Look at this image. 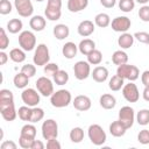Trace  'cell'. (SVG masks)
<instances>
[{"label":"cell","instance_id":"1","mask_svg":"<svg viewBox=\"0 0 149 149\" xmlns=\"http://www.w3.org/2000/svg\"><path fill=\"white\" fill-rule=\"evenodd\" d=\"M71 101H72V95H71L70 91L65 90V88H61V90L54 92L50 97V102L56 108L66 107L70 105Z\"/></svg>","mask_w":149,"mask_h":149},{"label":"cell","instance_id":"2","mask_svg":"<svg viewBox=\"0 0 149 149\" xmlns=\"http://www.w3.org/2000/svg\"><path fill=\"white\" fill-rule=\"evenodd\" d=\"M87 135H88L90 141L94 146H102L106 142V140H107V135H106L105 130L98 123H93V125H91L88 127Z\"/></svg>","mask_w":149,"mask_h":149},{"label":"cell","instance_id":"3","mask_svg":"<svg viewBox=\"0 0 149 149\" xmlns=\"http://www.w3.org/2000/svg\"><path fill=\"white\" fill-rule=\"evenodd\" d=\"M116 74L123 79H128L129 81H135L140 77V70L137 66L132 64H122L116 69Z\"/></svg>","mask_w":149,"mask_h":149},{"label":"cell","instance_id":"4","mask_svg":"<svg viewBox=\"0 0 149 149\" xmlns=\"http://www.w3.org/2000/svg\"><path fill=\"white\" fill-rule=\"evenodd\" d=\"M50 61V54H49V49L47 47V44L44 43H40L34 52L33 56V62L35 65L37 66H44L45 64H48Z\"/></svg>","mask_w":149,"mask_h":149},{"label":"cell","instance_id":"5","mask_svg":"<svg viewBox=\"0 0 149 149\" xmlns=\"http://www.w3.org/2000/svg\"><path fill=\"white\" fill-rule=\"evenodd\" d=\"M19 45L24 51H31L36 47V36L30 30H23L19 35Z\"/></svg>","mask_w":149,"mask_h":149},{"label":"cell","instance_id":"6","mask_svg":"<svg viewBox=\"0 0 149 149\" xmlns=\"http://www.w3.org/2000/svg\"><path fill=\"white\" fill-rule=\"evenodd\" d=\"M41 130L44 140L57 139L58 136V125L54 119H47L45 121H43Z\"/></svg>","mask_w":149,"mask_h":149},{"label":"cell","instance_id":"7","mask_svg":"<svg viewBox=\"0 0 149 149\" xmlns=\"http://www.w3.org/2000/svg\"><path fill=\"white\" fill-rule=\"evenodd\" d=\"M21 99L23 101L24 105L29 106V107H35L38 105L40 102V92L35 88L31 87H26L23 88L22 93H21Z\"/></svg>","mask_w":149,"mask_h":149},{"label":"cell","instance_id":"8","mask_svg":"<svg viewBox=\"0 0 149 149\" xmlns=\"http://www.w3.org/2000/svg\"><path fill=\"white\" fill-rule=\"evenodd\" d=\"M36 88L40 92V94L43 95V97H51V94L55 92L54 91V83H52V80L49 79L45 76L40 77L36 80Z\"/></svg>","mask_w":149,"mask_h":149},{"label":"cell","instance_id":"9","mask_svg":"<svg viewBox=\"0 0 149 149\" xmlns=\"http://www.w3.org/2000/svg\"><path fill=\"white\" fill-rule=\"evenodd\" d=\"M91 64L87 61H78L73 65V73L78 80H84L91 76Z\"/></svg>","mask_w":149,"mask_h":149},{"label":"cell","instance_id":"10","mask_svg":"<svg viewBox=\"0 0 149 149\" xmlns=\"http://www.w3.org/2000/svg\"><path fill=\"white\" fill-rule=\"evenodd\" d=\"M14 7L17 14L22 17H29L34 13V6L31 0H14Z\"/></svg>","mask_w":149,"mask_h":149},{"label":"cell","instance_id":"11","mask_svg":"<svg viewBox=\"0 0 149 149\" xmlns=\"http://www.w3.org/2000/svg\"><path fill=\"white\" fill-rule=\"evenodd\" d=\"M122 95L128 102H137V100L140 99V92L136 84H134L133 81L125 84L122 87Z\"/></svg>","mask_w":149,"mask_h":149},{"label":"cell","instance_id":"12","mask_svg":"<svg viewBox=\"0 0 149 149\" xmlns=\"http://www.w3.org/2000/svg\"><path fill=\"white\" fill-rule=\"evenodd\" d=\"M119 120L129 129L135 121V113L130 106H123L119 111Z\"/></svg>","mask_w":149,"mask_h":149},{"label":"cell","instance_id":"13","mask_svg":"<svg viewBox=\"0 0 149 149\" xmlns=\"http://www.w3.org/2000/svg\"><path fill=\"white\" fill-rule=\"evenodd\" d=\"M132 26V21L127 16H116L112 20L111 27L116 33H126Z\"/></svg>","mask_w":149,"mask_h":149},{"label":"cell","instance_id":"14","mask_svg":"<svg viewBox=\"0 0 149 149\" xmlns=\"http://www.w3.org/2000/svg\"><path fill=\"white\" fill-rule=\"evenodd\" d=\"M0 113L6 121H14L17 116V111L15 109L14 101L0 104Z\"/></svg>","mask_w":149,"mask_h":149},{"label":"cell","instance_id":"15","mask_svg":"<svg viewBox=\"0 0 149 149\" xmlns=\"http://www.w3.org/2000/svg\"><path fill=\"white\" fill-rule=\"evenodd\" d=\"M72 105H73V107H74L77 111H79V112H85V111H88V109L91 108L92 101H91V99H90L87 95L80 94V95H77V97L73 99Z\"/></svg>","mask_w":149,"mask_h":149},{"label":"cell","instance_id":"16","mask_svg":"<svg viewBox=\"0 0 149 149\" xmlns=\"http://www.w3.org/2000/svg\"><path fill=\"white\" fill-rule=\"evenodd\" d=\"M94 23L92 22V21H90V20H84V21H81L79 24H78V27H77V31H78V34L80 35V36H83V37H88L90 35H92L93 33H94Z\"/></svg>","mask_w":149,"mask_h":149},{"label":"cell","instance_id":"17","mask_svg":"<svg viewBox=\"0 0 149 149\" xmlns=\"http://www.w3.org/2000/svg\"><path fill=\"white\" fill-rule=\"evenodd\" d=\"M108 74L109 73H108L107 68L101 66V65L95 66L93 69V71L91 72V76H92L93 80L97 81V83H104V81H106L107 78H108Z\"/></svg>","mask_w":149,"mask_h":149},{"label":"cell","instance_id":"18","mask_svg":"<svg viewBox=\"0 0 149 149\" xmlns=\"http://www.w3.org/2000/svg\"><path fill=\"white\" fill-rule=\"evenodd\" d=\"M126 132H127V127L120 120L113 121L109 125V133L114 137H121V136H123L126 134Z\"/></svg>","mask_w":149,"mask_h":149},{"label":"cell","instance_id":"19","mask_svg":"<svg viewBox=\"0 0 149 149\" xmlns=\"http://www.w3.org/2000/svg\"><path fill=\"white\" fill-rule=\"evenodd\" d=\"M47 26V21L42 15H34L29 20V27L34 31H42Z\"/></svg>","mask_w":149,"mask_h":149},{"label":"cell","instance_id":"20","mask_svg":"<svg viewBox=\"0 0 149 149\" xmlns=\"http://www.w3.org/2000/svg\"><path fill=\"white\" fill-rule=\"evenodd\" d=\"M94 49H95V42L91 38H84L78 44V50L80 51V54H83L85 56H87Z\"/></svg>","mask_w":149,"mask_h":149},{"label":"cell","instance_id":"21","mask_svg":"<svg viewBox=\"0 0 149 149\" xmlns=\"http://www.w3.org/2000/svg\"><path fill=\"white\" fill-rule=\"evenodd\" d=\"M99 104L104 109H113L116 105V99L113 94L109 93H105L100 97L99 99Z\"/></svg>","mask_w":149,"mask_h":149},{"label":"cell","instance_id":"22","mask_svg":"<svg viewBox=\"0 0 149 149\" xmlns=\"http://www.w3.org/2000/svg\"><path fill=\"white\" fill-rule=\"evenodd\" d=\"M52 33H54V36H55L57 40L62 41V40H65L66 37H69V35H70V29H69V27H68L66 24H64V23H58V24H56V26L54 27Z\"/></svg>","mask_w":149,"mask_h":149},{"label":"cell","instance_id":"23","mask_svg":"<svg viewBox=\"0 0 149 149\" xmlns=\"http://www.w3.org/2000/svg\"><path fill=\"white\" fill-rule=\"evenodd\" d=\"M134 35L129 34V33H121V35L118 38V44L121 49H129L130 47H133L134 44Z\"/></svg>","mask_w":149,"mask_h":149},{"label":"cell","instance_id":"24","mask_svg":"<svg viewBox=\"0 0 149 149\" xmlns=\"http://www.w3.org/2000/svg\"><path fill=\"white\" fill-rule=\"evenodd\" d=\"M88 6V0H68V9L71 13H78Z\"/></svg>","mask_w":149,"mask_h":149},{"label":"cell","instance_id":"25","mask_svg":"<svg viewBox=\"0 0 149 149\" xmlns=\"http://www.w3.org/2000/svg\"><path fill=\"white\" fill-rule=\"evenodd\" d=\"M77 52H78V45H76L73 42H66L62 48V54L68 59L74 58Z\"/></svg>","mask_w":149,"mask_h":149},{"label":"cell","instance_id":"26","mask_svg":"<svg viewBox=\"0 0 149 149\" xmlns=\"http://www.w3.org/2000/svg\"><path fill=\"white\" fill-rule=\"evenodd\" d=\"M13 84L16 88H26L29 84V77L23 72H19L13 78Z\"/></svg>","mask_w":149,"mask_h":149},{"label":"cell","instance_id":"27","mask_svg":"<svg viewBox=\"0 0 149 149\" xmlns=\"http://www.w3.org/2000/svg\"><path fill=\"white\" fill-rule=\"evenodd\" d=\"M26 51L21 48H14L9 51V58L14 63H23L26 61Z\"/></svg>","mask_w":149,"mask_h":149},{"label":"cell","instance_id":"28","mask_svg":"<svg viewBox=\"0 0 149 149\" xmlns=\"http://www.w3.org/2000/svg\"><path fill=\"white\" fill-rule=\"evenodd\" d=\"M112 62L113 64L115 65H122V64H126L128 62V55L127 52H125L123 50H116L113 52L112 55Z\"/></svg>","mask_w":149,"mask_h":149},{"label":"cell","instance_id":"29","mask_svg":"<svg viewBox=\"0 0 149 149\" xmlns=\"http://www.w3.org/2000/svg\"><path fill=\"white\" fill-rule=\"evenodd\" d=\"M123 85H125V79L121 78V77L118 76V74L112 76V78H111L109 81H108V87H109V90H112V91H114V92L120 91V90L123 87Z\"/></svg>","mask_w":149,"mask_h":149},{"label":"cell","instance_id":"30","mask_svg":"<svg viewBox=\"0 0 149 149\" xmlns=\"http://www.w3.org/2000/svg\"><path fill=\"white\" fill-rule=\"evenodd\" d=\"M7 30L10 33V34H17L22 30L23 28V23L20 19H12L7 22V26H6Z\"/></svg>","mask_w":149,"mask_h":149},{"label":"cell","instance_id":"31","mask_svg":"<svg viewBox=\"0 0 149 149\" xmlns=\"http://www.w3.org/2000/svg\"><path fill=\"white\" fill-rule=\"evenodd\" d=\"M44 15H45V17H47L48 20H50V21H57V20H59L61 16H62V9L47 6L45 9H44Z\"/></svg>","mask_w":149,"mask_h":149},{"label":"cell","instance_id":"32","mask_svg":"<svg viewBox=\"0 0 149 149\" xmlns=\"http://www.w3.org/2000/svg\"><path fill=\"white\" fill-rule=\"evenodd\" d=\"M52 79H54V83L56 85H65L68 81H69V73L65 71V70H58L54 76H52Z\"/></svg>","mask_w":149,"mask_h":149},{"label":"cell","instance_id":"33","mask_svg":"<svg viewBox=\"0 0 149 149\" xmlns=\"http://www.w3.org/2000/svg\"><path fill=\"white\" fill-rule=\"evenodd\" d=\"M94 24H97L100 28H106L111 24V17L106 13H99L94 17Z\"/></svg>","mask_w":149,"mask_h":149},{"label":"cell","instance_id":"34","mask_svg":"<svg viewBox=\"0 0 149 149\" xmlns=\"http://www.w3.org/2000/svg\"><path fill=\"white\" fill-rule=\"evenodd\" d=\"M69 136H70L71 142H73V143H80L84 140V130L80 127H74V128H72L70 130Z\"/></svg>","mask_w":149,"mask_h":149},{"label":"cell","instance_id":"35","mask_svg":"<svg viewBox=\"0 0 149 149\" xmlns=\"http://www.w3.org/2000/svg\"><path fill=\"white\" fill-rule=\"evenodd\" d=\"M135 119H136V122L140 126H147V125H149V109L148 108L140 109L137 112Z\"/></svg>","mask_w":149,"mask_h":149},{"label":"cell","instance_id":"36","mask_svg":"<svg viewBox=\"0 0 149 149\" xmlns=\"http://www.w3.org/2000/svg\"><path fill=\"white\" fill-rule=\"evenodd\" d=\"M102 61V54L100 50H97L94 49L92 52H90L87 55V62L91 64V65H99Z\"/></svg>","mask_w":149,"mask_h":149},{"label":"cell","instance_id":"37","mask_svg":"<svg viewBox=\"0 0 149 149\" xmlns=\"http://www.w3.org/2000/svg\"><path fill=\"white\" fill-rule=\"evenodd\" d=\"M20 135L27 136V137H30V139H35V137H36V127H35L31 122H29V123L24 125V126L21 128Z\"/></svg>","mask_w":149,"mask_h":149},{"label":"cell","instance_id":"38","mask_svg":"<svg viewBox=\"0 0 149 149\" xmlns=\"http://www.w3.org/2000/svg\"><path fill=\"white\" fill-rule=\"evenodd\" d=\"M43 118H44V111L41 107H37V106L31 107V116H30L29 122L36 123V122L41 121Z\"/></svg>","mask_w":149,"mask_h":149},{"label":"cell","instance_id":"39","mask_svg":"<svg viewBox=\"0 0 149 149\" xmlns=\"http://www.w3.org/2000/svg\"><path fill=\"white\" fill-rule=\"evenodd\" d=\"M17 116L22 121H28L29 122L30 116H31V107H29L27 105L19 107V109H17Z\"/></svg>","mask_w":149,"mask_h":149},{"label":"cell","instance_id":"40","mask_svg":"<svg viewBox=\"0 0 149 149\" xmlns=\"http://www.w3.org/2000/svg\"><path fill=\"white\" fill-rule=\"evenodd\" d=\"M135 7V0H119V8L125 13H129Z\"/></svg>","mask_w":149,"mask_h":149},{"label":"cell","instance_id":"41","mask_svg":"<svg viewBox=\"0 0 149 149\" xmlns=\"http://www.w3.org/2000/svg\"><path fill=\"white\" fill-rule=\"evenodd\" d=\"M12 101H14L13 92L7 90V88L0 90V104H2V102H12Z\"/></svg>","mask_w":149,"mask_h":149},{"label":"cell","instance_id":"42","mask_svg":"<svg viewBox=\"0 0 149 149\" xmlns=\"http://www.w3.org/2000/svg\"><path fill=\"white\" fill-rule=\"evenodd\" d=\"M9 45V37L6 34V30L3 28L0 29V49L6 50Z\"/></svg>","mask_w":149,"mask_h":149},{"label":"cell","instance_id":"43","mask_svg":"<svg viewBox=\"0 0 149 149\" xmlns=\"http://www.w3.org/2000/svg\"><path fill=\"white\" fill-rule=\"evenodd\" d=\"M21 72L27 74L29 78H31V77H34L36 74V66H35V64H29V63L24 64L21 68Z\"/></svg>","mask_w":149,"mask_h":149},{"label":"cell","instance_id":"44","mask_svg":"<svg viewBox=\"0 0 149 149\" xmlns=\"http://www.w3.org/2000/svg\"><path fill=\"white\" fill-rule=\"evenodd\" d=\"M13 6L9 0H1L0 1V14L1 15H7L12 12Z\"/></svg>","mask_w":149,"mask_h":149},{"label":"cell","instance_id":"45","mask_svg":"<svg viewBox=\"0 0 149 149\" xmlns=\"http://www.w3.org/2000/svg\"><path fill=\"white\" fill-rule=\"evenodd\" d=\"M35 139H30V137H27V136H22L20 135L19 137V146L23 149H30L31 148V144L34 142Z\"/></svg>","mask_w":149,"mask_h":149},{"label":"cell","instance_id":"46","mask_svg":"<svg viewBox=\"0 0 149 149\" xmlns=\"http://www.w3.org/2000/svg\"><path fill=\"white\" fill-rule=\"evenodd\" d=\"M59 70V66L56 64V63H48L43 66V71L45 74H49V76H54L57 71Z\"/></svg>","mask_w":149,"mask_h":149},{"label":"cell","instance_id":"47","mask_svg":"<svg viewBox=\"0 0 149 149\" xmlns=\"http://www.w3.org/2000/svg\"><path fill=\"white\" fill-rule=\"evenodd\" d=\"M139 17L143 22H149V5H142V7H140Z\"/></svg>","mask_w":149,"mask_h":149},{"label":"cell","instance_id":"48","mask_svg":"<svg viewBox=\"0 0 149 149\" xmlns=\"http://www.w3.org/2000/svg\"><path fill=\"white\" fill-rule=\"evenodd\" d=\"M134 38H136L140 43L149 44V33L147 31H136L134 34Z\"/></svg>","mask_w":149,"mask_h":149},{"label":"cell","instance_id":"49","mask_svg":"<svg viewBox=\"0 0 149 149\" xmlns=\"http://www.w3.org/2000/svg\"><path fill=\"white\" fill-rule=\"evenodd\" d=\"M137 141L141 144H149V129H142L137 134Z\"/></svg>","mask_w":149,"mask_h":149},{"label":"cell","instance_id":"50","mask_svg":"<svg viewBox=\"0 0 149 149\" xmlns=\"http://www.w3.org/2000/svg\"><path fill=\"white\" fill-rule=\"evenodd\" d=\"M61 143L58 142L57 139H50L47 140V148L48 149H61Z\"/></svg>","mask_w":149,"mask_h":149},{"label":"cell","instance_id":"51","mask_svg":"<svg viewBox=\"0 0 149 149\" xmlns=\"http://www.w3.org/2000/svg\"><path fill=\"white\" fill-rule=\"evenodd\" d=\"M0 148L1 149H16L17 146L15 142L10 141V140H7V141H3L1 144H0Z\"/></svg>","mask_w":149,"mask_h":149},{"label":"cell","instance_id":"52","mask_svg":"<svg viewBox=\"0 0 149 149\" xmlns=\"http://www.w3.org/2000/svg\"><path fill=\"white\" fill-rule=\"evenodd\" d=\"M141 81L144 86H149V70H146L141 74Z\"/></svg>","mask_w":149,"mask_h":149},{"label":"cell","instance_id":"53","mask_svg":"<svg viewBox=\"0 0 149 149\" xmlns=\"http://www.w3.org/2000/svg\"><path fill=\"white\" fill-rule=\"evenodd\" d=\"M100 3L105 8H113L116 3V0H100Z\"/></svg>","mask_w":149,"mask_h":149},{"label":"cell","instance_id":"54","mask_svg":"<svg viewBox=\"0 0 149 149\" xmlns=\"http://www.w3.org/2000/svg\"><path fill=\"white\" fill-rule=\"evenodd\" d=\"M44 143L41 141V140H34V142H33V144H31V148L30 149H44Z\"/></svg>","mask_w":149,"mask_h":149},{"label":"cell","instance_id":"55","mask_svg":"<svg viewBox=\"0 0 149 149\" xmlns=\"http://www.w3.org/2000/svg\"><path fill=\"white\" fill-rule=\"evenodd\" d=\"M9 58V55H7L3 50L0 51V65H5Z\"/></svg>","mask_w":149,"mask_h":149},{"label":"cell","instance_id":"56","mask_svg":"<svg viewBox=\"0 0 149 149\" xmlns=\"http://www.w3.org/2000/svg\"><path fill=\"white\" fill-rule=\"evenodd\" d=\"M142 97H143V99L146 101L149 102V86H144V90L142 92Z\"/></svg>","mask_w":149,"mask_h":149},{"label":"cell","instance_id":"57","mask_svg":"<svg viewBox=\"0 0 149 149\" xmlns=\"http://www.w3.org/2000/svg\"><path fill=\"white\" fill-rule=\"evenodd\" d=\"M135 1L141 3V5H147V2H149V0H135Z\"/></svg>","mask_w":149,"mask_h":149},{"label":"cell","instance_id":"58","mask_svg":"<svg viewBox=\"0 0 149 149\" xmlns=\"http://www.w3.org/2000/svg\"><path fill=\"white\" fill-rule=\"evenodd\" d=\"M36 2H42V1H44V0H35Z\"/></svg>","mask_w":149,"mask_h":149}]
</instances>
